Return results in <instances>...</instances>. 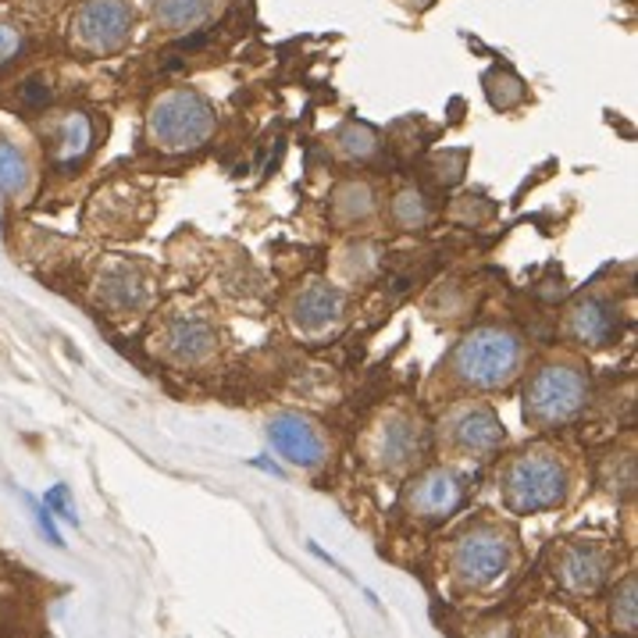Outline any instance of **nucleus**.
I'll return each instance as SVG.
<instances>
[{
  "mask_svg": "<svg viewBox=\"0 0 638 638\" xmlns=\"http://www.w3.org/2000/svg\"><path fill=\"white\" fill-rule=\"evenodd\" d=\"M525 368V343L518 332L504 325H482L453 346L450 354V382L475 392L507 389Z\"/></svg>",
  "mask_w": 638,
  "mask_h": 638,
  "instance_id": "nucleus-1",
  "label": "nucleus"
},
{
  "mask_svg": "<svg viewBox=\"0 0 638 638\" xmlns=\"http://www.w3.org/2000/svg\"><path fill=\"white\" fill-rule=\"evenodd\" d=\"M571 475L567 464L550 446H528L510 457L499 475V493L513 513H542L567 499Z\"/></svg>",
  "mask_w": 638,
  "mask_h": 638,
  "instance_id": "nucleus-2",
  "label": "nucleus"
},
{
  "mask_svg": "<svg viewBox=\"0 0 638 638\" xmlns=\"http://www.w3.org/2000/svg\"><path fill=\"white\" fill-rule=\"evenodd\" d=\"M215 132V108L204 94L179 86L161 94L147 111V143L161 154H190Z\"/></svg>",
  "mask_w": 638,
  "mask_h": 638,
  "instance_id": "nucleus-3",
  "label": "nucleus"
},
{
  "mask_svg": "<svg viewBox=\"0 0 638 638\" xmlns=\"http://www.w3.org/2000/svg\"><path fill=\"white\" fill-rule=\"evenodd\" d=\"M588 407V378L578 364L550 360L531 371L525 386V421L536 429H560Z\"/></svg>",
  "mask_w": 638,
  "mask_h": 638,
  "instance_id": "nucleus-4",
  "label": "nucleus"
},
{
  "mask_svg": "<svg viewBox=\"0 0 638 638\" xmlns=\"http://www.w3.org/2000/svg\"><path fill=\"white\" fill-rule=\"evenodd\" d=\"M424 453H429V429L407 407L382 410L364 435V457L375 471H389V475L418 467Z\"/></svg>",
  "mask_w": 638,
  "mask_h": 638,
  "instance_id": "nucleus-5",
  "label": "nucleus"
},
{
  "mask_svg": "<svg viewBox=\"0 0 638 638\" xmlns=\"http://www.w3.org/2000/svg\"><path fill=\"white\" fill-rule=\"evenodd\" d=\"M513 560V542L499 525H475L453 542L450 571L464 588H489L507 574Z\"/></svg>",
  "mask_w": 638,
  "mask_h": 638,
  "instance_id": "nucleus-6",
  "label": "nucleus"
},
{
  "mask_svg": "<svg viewBox=\"0 0 638 638\" xmlns=\"http://www.w3.org/2000/svg\"><path fill=\"white\" fill-rule=\"evenodd\" d=\"M136 25V11L129 0H83L75 8L68 33L72 43L89 57L118 54L129 43Z\"/></svg>",
  "mask_w": 638,
  "mask_h": 638,
  "instance_id": "nucleus-7",
  "label": "nucleus"
},
{
  "mask_svg": "<svg viewBox=\"0 0 638 638\" xmlns=\"http://www.w3.org/2000/svg\"><path fill=\"white\" fill-rule=\"evenodd\" d=\"M439 435L443 443L471 461H493L507 443V432L499 424L496 410L485 400H461L453 403L443 421H439Z\"/></svg>",
  "mask_w": 638,
  "mask_h": 638,
  "instance_id": "nucleus-8",
  "label": "nucleus"
},
{
  "mask_svg": "<svg viewBox=\"0 0 638 638\" xmlns=\"http://www.w3.org/2000/svg\"><path fill=\"white\" fill-rule=\"evenodd\" d=\"M467 496V482L457 467L435 464L418 471L414 478L403 485V513L421 525L446 521L450 513H457Z\"/></svg>",
  "mask_w": 638,
  "mask_h": 638,
  "instance_id": "nucleus-9",
  "label": "nucleus"
},
{
  "mask_svg": "<svg viewBox=\"0 0 638 638\" xmlns=\"http://www.w3.org/2000/svg\"><path fill=\"white\" fill-rule=\"evenodd\" d=\"M346 317V293L332 282H307L285 303V322L307 343H325Z\"/></svg>",
  "mask_w": 638,
  "mask_h": 638,
  "instance_id": "nucleus-10",
  "label": "nucleus"
},
{
  "mask_svg": "<svg viewBox=\"0 0 638 638\" xmlns=\"http://www.w3.org/2000/svg\"><path fill=\"white\" fill-rule=\"evenodd\" d=\"M268 443L275 446L282 461H290L300 471H317L328 461V439L311 418L296 410H282L268 421Z\"/></svg>",
  "mask_w": 638,
  "mask_h": 638,
  "instance_id": "nucleus-11",
  "label": "nucleus"
},
{
  "mask_svg": "<svg viewBox=\"0 0 638 638\" xmlns=\"http://www.w3.org/2000/svg\"><path fill=\"white\" fill-rule=\"evenodd\" d=\"M614 553L599 542H567L556 556V582L564 585L571 596H596L603 582L610 578Z\"/></svg>",
  "mask_w": 638,
  "mask_h": 638,
  "instance_id": "nucleus-12",
  "label": "nucleus"
},
{
  "mask_svg": "<svg viewBox=\"0 0 638 638\" xmlns=\"http://www.w3.org/2000/svg\"><path fill=\"white\" fill-rule=\"evenodd\" d=\"M564 332L571 343L588 349H606L620 339V307L606 296H582L567 307Z\"/></svg>",
  "mask_w": 638,
  "mask_h": 638,
  "instance_id": "nucleus-13",
  "label": "nucleus"
},
{
  "mask_svg": "<svg viewBox=\"0 0 638 638\" xmlns=\"http://www.w3.org/2000/svg\"><path fill=\"white\" fill-rule=\"evenodd\" d=\"M158 349L172 364H182V368H196L215 357L218 349V332L207 317H196V314H182L172 317L169 325L158 332Z\"/></svg>",
  "mask_w": 638,
  "mask_h": 638,
  "instance_id": "nucleus-14",
  "label": "nucleus"
},
{
  "mask_svg": "<svg viewBox=\"0 0 638 638\" xmlns=\"http://www.w3.org/2000/svg\"><path fill=\"white\" fill-rule=\"evenodd\" d=\"M97 303L111 317H136L147 311L150 303V285L140 268L126 261H111L100 268L97 275Z\"/></svg>",
  "mask_w": 638,
  "mask_h": 638,
  "instance_id": "nucleus-15",
  "label": "nucleus"
},
{
  "mask_svg": "<svg viewBox=\"0 0 638 638\" xmlns=\"http://www.w3.org/2000/svg\"><path fill=\"white\" fill-rule=\"evenodd\" d=\"M97 129L86 111H65L51 126V158L57 172H72L89 158Z\"/></svg>",
  "mask_w": 638,
  "mask_h": 638,
  "instance_id": "nucleus-16",
  "label": "nucleus"
},
{
  "mask_svg": "<svg viewBox=\"0 0 638 638\" xmlns=\"http://www.w3.org/2000/svg\"><path fill=\"white\" fill-rule=\"evenodd\" d=\"M378 210V196L375 186L364 179H346L332 193V218H336L343 229H354V225L371 221Z\"/></svg>",
  "mask_w": 638,
  "mask_h": 638,
  "instance_id": "nucleus-17",
  "label": "nucleus"
},
{
  "mask_svg": "<svg viewBox=\"0 0 638 638\" xmlns=\"http://www.w3.org/2000/svg\"><path fill=\"white\" fill-rule=\"evenodd\" d=\"M215 0H154V19L169 33H186L210 19Z\"/></svg>",
  "mask_w": 638,
  "mask_h": 638,
  "instance_id": "nucleus-18",
  "label": "nucleus"
},
{
  "mask_svg": "<svg viewBox=\"0 0 638 638\" xmlns=\"http://www.w3.org/2000/svg\"><path fill=\"white\" fill-rule=\"evenodd\" d=\"M432 201H429V193L418 190V186H403L397 196H392V204H389V218L397 229L403 233H418V229H429V221H432Z\"/></svg>",
  "mask_w": 638,
  "mask_h": 638,
  "instance_id": "nucleus-19",
  "label": "nucleus"
},
{
  "mask_svg": "<svg viewBox=\"0 0 638 638\" xmlns=\"http://www.w3.org/2000/svg\"><path fill=\"white\" fill-rule=\"evenodd\" d=\"M29 186H33L29 158L11 140H0V196H8V201H22Z\"/></svg>",
  "mask_w": 638,
  "mask_h": 638,
  "instance_id": "nucleus-20",
  "label": "nucleus"
},
{
  "mask_svg": "<svg viewBox=\"0 0 638 638\" xmlns=\"http://www.w3.org/2000/svg\"><path fill=\"white\" fill-rule=\"evenodd\" d=\"M485 97H489L496 111H510L518 108V104H525L528 89L510 68H489L485 72Z\"/></svg>",
  "mask_w": 638,
  "mask_h": 638,
  "instance_id": "nucleus-21",
  "label": "nucleus"
},
{
  "mask_svg": "<svg viewBox=\"0 0 638 638\" xmlns=\"http://www.w3.org/2000/svg\"><path fill=\"white\" fill-rule=\"evenodd\" d=\"M336 154L346 161H371L378 154V136L368 126H357L349 121L336 132Z\"/></svg>",
  "mask_w": 638,
  "mask_h": 638,
  "instance_id": "nucleus-22",
  "label": "nucleus"
},
{
  "mask_svg": "<svg viewBox=\"0 0 638 638\" xmlns=\"http://www.w3.org/2000/svg\"><path fill=\"white\" fill-rule=\"evenodd\" d=\"M610 620H614V628H620L625 635H635V628H638V582H635V574H628V578L617 585L614 603H610Z\"/></svg>",
  "mask_w": 638,
  "mask_h": 638,
  "instance_id": "nucleus-23",
  "label": "nucleus"
},
{
  "mask_svg": "<svg viewBox=\"0 0 638 638\" xmlns=\"http://www.w3.org/2000/svg\"><path fill=\"white\" fill-rule=\"evenodd\" d=\"M603 485L614 496H628L635 489V457L631 453H610L603 461Z\"/></svg>",
  "mask_w": 638,
  "mask_h": 638,
  "instance_id": "nucleus-24",
  "label": "nucleus"
},
{
  "mask_svg": "<svg viewBox=\"0 0 638 638\" xmlns=\"http://www.w3.org/2000/svg\"><path fill=\"white\" fill-rule=\"evenodd\" d=\"M375 264H378V253H375L371 242H349V247H343L339 268H343V275H346L349 282L368 279L371 271H375Z\"/></svg>",
  "mask_w": 638,
  "mask_h": 638,
  "instance_id": "nucleus-25",
  "label": "nucleus"
},
{
  "mask_svg": "<svg viewBox=\"0 0 638 638\" xmlns=\"http://www.w3.org/2000/svg\"><path fill=\"white\" fill-rule=\"evenodd\" d=\"M43 507H47L51 513H57L61 521H68V525H75L79 528V513H75V504H72V496H68V485H51L47 493H43V499H40Z\"/></svg>",
  "mask_w": 638,
  "mask_h": 638,
  "instance_id": "nucleus-26",
  "label": "nucleus"
},
{
  "mask_svg": "<svg viewBox=\"0 0 638 638\" xmlns=\"http://www.w3.org/2000/svg\"><path fill=\"white\" fill-rule=\"evenodd\" d=\"M22 496H25L29 510H33V521H36V528H40V536L47 539L54 550H65V539H61V531H57V525H54V513L43 507L36 496H29V493H22Z\"/></svg>",
  "mask_w": 638,
  "mask_h": 638,
  "instance_id": "nucleus-27",
  "label": "nucleus"
},
{
  "mask_svg": "<svg viewBox=\"0 0 638 638\" xmlns=\"http://www.w3.org/2000/svg\"><path fill=\"white\" fill-rule=\"evenodd\" d=\"M25 51V33L19 25L0 22V65H8L11 57H19Z\"/></svg>",
  "mask_w": 638,
  "mask_h": 638,
  "instance_id": "nucleus-28",
  "label": "nucleus"
},
{
  "mask_svg": "<svg viewBox=\"0 0 638 638\" xmlns=\"http://www.w3.org/2000/svg\"><path fill=\"white\" fill-rule=\"evenodd\" d=\"M51 100V89L47 86H43L40 79H29L25 86H22V104H25V108H43V104H47Z\"/></svg>",
  "mask_w": 638,
  "mask_h": 638,
  "instance_id": "nucleus-29",
  "label": "nucleus"
},
{
  "mask_svg": "<svg viewBox=\"0 0 638 638\" xmlns=\"http://www.w3.org/2000/svg\"><path fill=\"white\" fill-rule=\"evenodd\" d=\"M253 467H261V471H268V475H275V478H282L285 475V471L279 467V464H268V461H250Z\"/></svg>",
  "mask_w": 638,
  "mask_h": 638,
  "instance_id": "nucleus-30",
  "label": "nucleus"
}]
</instances>
